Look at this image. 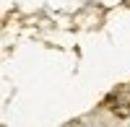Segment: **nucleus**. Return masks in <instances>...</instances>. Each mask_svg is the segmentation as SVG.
Wrapping results in <instances>:
<instances>
[{
    "label": "nucleus",
    "instance_id": "f257e3e1",
    "mask_svg": "<svg viewBox=\"0 0 130 127\" xmlns=\"http://www.w3.org/2000/svg\"><path fill=\"white\" fill-rule=\"evenodd\" d=\"M112 114H115V117H120V119L130 117V101H127L125 96H120V99L115 101V107H112Z\"/></svg>",
    "mask_w": 130,
    "mask_h": 127
}]
</instances>
